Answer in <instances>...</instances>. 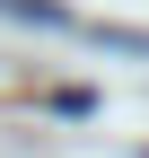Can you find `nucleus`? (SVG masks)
I'll return each instance as SVG.
<instances>
[{
    "instance_id": "nucleus-1",
    "label": "nucleus",
    "mask_w": 149,
    "mask_h": 158,
    "mask_svg": "<svg viewBox=\"0 0 149 158\" xmlns=\"http://www.w3.org/2000/svg\"><path fill=\"white\" fill-rule=\"evenodd\" d=\"M0 9H9V18H26V27H70V9H62V0H0Z\"/></svg>"
}]
</instances>
